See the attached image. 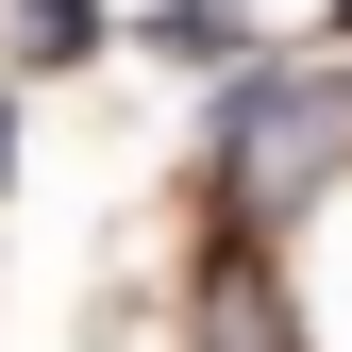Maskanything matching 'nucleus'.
Masks as SVG:
<instances>
[{
  "mask_svg": "<svg viewBox=\"0 0 352 352\" xmlns=\"http://www.w3.org/2000/svg\"><path fill=\"white\" fill-rule=\"evenodd\" d=\"M218 352H269V285H218Z\"/></svg>",
  "mask_w": 352,
  "mask_h": 352,
  "instance_id": "nucleus-4",
  "label": "nucleus"
},
{
  "mask_svg": "<svg viewBox=\"0 0 352 352\" xmlns=\"http://www.w3.org/2000/svg\"><path fill=\"white\" fill-rule=\"evenodd\" d=\"M336 34H352V0H336Z\"/></svg>",
  "mask_w": 352,
  "mask_h": 352,
  "instance_id": "nucleus-5",
  "label": "nucleus"
},
{
  "mask_svg": "<svg viewBox=\"0 0 352 352\" xmlns=\"http://www.w3.org/2000/svg\"><path fill=\"white\" fill-rule=\"evenodd\" d=\"M336 135H352V84H319V101H252V151H269V185H302Z\"/></svg>",
  "mask_w": 352,
  "mask_h": 352,
  "instance_id": "nucleus-1",
  "label": "nucleus"
},
{
  "mask_svg": "<svg viewBox=\"0 0 352 352\" xmlns=\"http://www.w3.org/2000/svg\"><path fill=\"white\" fill-rule=\"evenodd\" d=\"M151 51H185V67H235V51H252V17H235V0H168V17H151Z\"/></svg>",
  "mask_w": 352,
  "mask_h": 352,
  "instance_id": "nucleus-2",
  "label": "nucleus"
},
{
  "mask_svg": "<svg viewBox=\"0 0 352 352\" xmlns=\"http://www.w3.org/2000/svg\"><path fill=\"white\" fill-rule=\"evenodd\" d=\"M17 51L34 67H84V51H101V0H17Z\"/></svg>",
  "mask_w": 352,
  "mask_h": 352,
  "instance_id": "nucleus-3",
  "label": "nucleus"
}]
</instances>
